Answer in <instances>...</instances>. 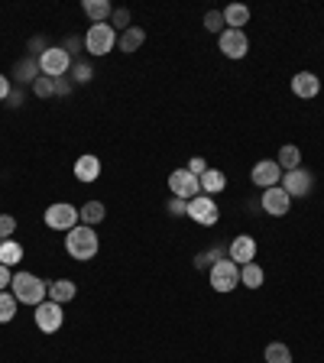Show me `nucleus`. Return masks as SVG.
Segmentation results:
<instances>
[{"label":"nucleus","mask_w":324,"mask_h":363,"mask_svg":"<svg viewBox=\"0 0 324 363\" xmlns=\"http://www.w3.org/2000/svg\"><path fill=\"white\" fill-rule=\"evenodd\" d=\"M10 292L17 296L20 305H43L46 298H49V282L33 276V272H13Z\"/></svg>","instance_id":"nucleus-1"},{"label":"nucleus","mask_w":324,"mask_h":363,"mask_svg":"<svg viewBox=\"0 0 324 363\" xmlns=\"http://www.w3.org/2000/svg\"><path fill=\"white\" fill-rule=\"evenodd\" d=\"M65 250H69L72 260L88 263V260H94V256H97V250H101V240H97L94 227L78 224V227H72L69 234H65Z\"/></svg>","instance_id":"nucleus-2"},{"label":"nucleus","mask_w":324,"mask_h":363,"mask_svg":"<svg viewBox=\"0 0 324 363\" xmlns=\"http://www.w3.org/2000/svg\"><path fill=\"white\" fill-rule=\"evenodd\" d=\"M208 279H211L214 292L227 296V292H234V289L240 286V266L234 260H217L211 270H208Z\"/></svg>","instance_id":"nucleus-3"},{"label":"nucleus","mask_w":324,"mask_h":363,"mask_svg":"<svg viewBox=\"0 0 324 363\" xmlns=\"http://www.w3.org/2000/svg\"><path fill=\"white\" fill-rule=\"evenodd\" d=\"M117 46V29L111 23H91L85 33V49L91 55H107Z\"/></svg>","instance_id":"nucleus-4"},{"label":"nucleus","mask_w":324,"mask_h":363,"mask_svg":"<svg viewBox=\"0 0 324 363\" xmlns=\"http://www.w3.org/2000/svg\"><path fill=\"white\" fill-rule=\"evenodd\" d=\"M78 224H81V218H78V208H75V204L55 202V204H49V208H46V227L65 230V234H69V230L78 227Z\"/></svg>","instance_id":"nucleus-5"},{"label":"nucleus","mask_w":324,"mask_h":363,"mask_svg":"<svg viewBox=\"0 0 324 363\" xmlns=\"http://www.w3.org/2000/svg\"><path fill=\"white\" fill-rule=\"evenodd\" d=\"M188 218L195 220V224H201V227H214L221 220V208L214 204L211 194H198V198L188 202Z\"/></svg>","instance_id":"nucleus-6"},{"label":"nucleus","mask_w":324,"mask_h":363,"mask_svg":"<svg viewBox=\"0 0 324 363\" xmlns=\"http://www.w3.org/2000/svg\"><path fill=\"white\" fill-rule=\"evenodd\" d=\"M39 68H43L46 78H62V75H69L72 72V55L62 49V46H49L46 55L39 59Z\"/></svg>","instance_id":"nucleus-7"},{"label":"nucleus","mask_w":324,"mask_h":363,"mask_svg":"<svg viewBox=\"0 0 324 363\" xmlns=\"http://www.w3.org/2000/svg\"><path fill=\"white\" fill-rule=\"evenodd\" d=\"M169 192H172V198L191 202V198H198V194H201V182H198V176H191L188 169H175L169 176Z\"/></svg>","instance_id":"nucleus-8"},{"label":"nucleus","mask_w":324,"mask_h":363,"mask_svg":"<svg viewBox=\"0 0 324 363\" xmlns=\"http://www.w3.org/2000/svg\"><path fill=\"white\" fill-rule=\"evenodd\" d=\"M36 328L43 331V334H55V331L65 324V312H62V305L55 302H43L36 305Z\"/></svg>","instance_id":"nucleus-9"},{"label":"nucleus","mask_w":324,"mask_h":363,"mask_svg":"<svg viewBox=\"0 0 324 363\" xmlns=\"http://www.w3.org/2000/svg\"><path fill=\"white\" fill-rule=\"evenodd\" d=\"M217 49H221L227 59H243L250 52V39L243 29H224V33L217 36Z\"/></svg>","instance_id":"nucleus-10"},{"label":"nucleus","mask_w":324,"mask_h":363,"mask_svg":"<svg viewBox=\"0 0 324 363\" xmlns=\"http://www.w3.org/2000/svg\"><path fill=\"white\" fill-rule=\"evenodd\" d=\"M259 208H263L266 214H273V218H285L289 208H292V198H289V192H285L282 185L266 188L263 198H259Z\"/></svg>","instance_id":"nucleus-11"},{"label":"nucleus","mask_w":324,"mask_h":363,"mask_svg":"<svg viewBox=\"0 0 324 363\" xmlns=\"http://www.w3.org/2000/svg\"><path fill=\"white\" fill-rule=\"evenodd\" d=\"M311 185H315V176L308 169L282 172V188L289 192V198H305V194H311Z\"/></svg>","instance_id":"nucleus-12"},{"label":"nucleus","mask_w":324,"mask_h":363,"mask_svg":"<svg viewBox=\"0 0 324 363\" xmlns=\"http://www.w3.org/2000/svg\"><path fill=\"white\" fill-rule=\"evenodd\" d=\"M250 182H253L256 188H276L282 182V169H279V162L276 159H263V162H256L253 172H250Z\"/></svg>","instance_id":"nucleus-13"},{"label":"nucleus","mask_w":324,"mask_h":363,"mask_svg":"<svg viewBox=\"0 0 324 363\" xmlns=\"http://www.w3.org/2000/svg\"><path fill=\"white\" fill-rule=\"evenodd\" d=\"M227 260H234L237 266H247V263L256 260V240L250 234H237L227 244Z\"/></svg>","instance_id":"nucleus-14"},{"label":"nucleus","mask_w":324,"mask_h":363,"mask_svg":"<svg viewBox=\"0 0 324 363\" xmlns=\"http://www.w3.org/2000/svg\"><path fill=\"white\" fill-rule=\"evenodd\" d=\"M292 94L302 98V101H311V98L321 94V78L315 72H299V75L292 78Z\"/></svg>","instance_id":"nucleus-15"},{"label":"nucleus","mask_w":324,"mask_h":363,"mask_svg":"<svg viewBox=\"0 0 324 363\" xmlns=\"http://www.w3.org/2000/svg\"><path fill=\"white\" fill-rule=\"evenodd\" d=\"M97 176H101V159H97L94 152L78 156V162H75V178H78V182L91 185V182H97Z\"/></svg>","instance_id":"nucleus-16"},{"label":"nucleus","mask_w":324,"mask_h":363,"mask_svg":"<svg viewBox=\"0 0 324 363\" xmlns=\"http://www.w3.org/2000/svg\"><path fill=\"white\" fill-rule=\"evenodd\" d=\"M43 75V68H39V59H29V55H26V59H20L17 65H13V78H17L20 85H33L36 78Z\"/></svg>","instance_id":"nucleus-17"},{"label":"nucleus","mask_w":324,"mask_h":363,"mask_svg":"<svg viewBox=\"0 0 324 363\" xmlns=\"http://www.w3.org/2000/svg\"><path fill=\"white\" fill-rule=\"evenodd\" d=\"M143 43H146V29H143V26H130V29H123V33L117 36L120 52H127V55H133V52H137Z\"/></svg>","instance_id":"nucleus-18"},{"label":"nucleus","mask_w":324,"mask_h":363,"mask_svg":"<svg viewBox=\"0 0 324 363\" xmlns=\"http://www.w3.org/2000/svg\"><path fill=\"white\" fill-rule=\"evenodd\" d=\"M75 296H78V286L72 282V279H55V282H49V302L65 305V302H72Z\"/></svg>","instance_id":"nucleus-19"},{"label":"nucleus","mask_w":324,"mask_h":363,"mask_svg":"<svg viewBox=\"0 0 324 363\" xmlns=\"http://www.w3.org/2000/svg\"><path fill=\"white\" fill-rule=\"evenodd\" d=\"M78 218H81V224L85 227H94V224H101L104 218H107V208H104V202H85L81 208H78Z\"/></svg>","instance_id":"nucleus-20"},{"label":"nucleus","mask_w":324,"mask_h":363,"mask_svg":"<svg viewBox=\"0 0 324 363\" xmlns=\"http://www.w3.org/2000/svg\"><path fill=\"white\" fill-rule=\"evenodd\" d=\"M81 10H85V17L91 20V23H111V13H114L107 0H85Z\"/></svg>","instance_id":"nucleus-21"},{"label":"nucleus","mask_w":324,"mask_h":363,"mask_svg":"<svg viewBox=\"0 0 324 363\" xmlns=\"http://www.w3.org/2000/svg\"><path fill=\"white\" fill-rule=\"evenodd\" d=\"M198 182H201V194H211V198L227 188V176H224L221 169H208L205 176L198 178Z\"/></svg>","instance_id":"nucleus-22"},{"label":"nucleus","mask_w":324,"mask_h":363,"mask_svg":"<svg viewBox=\"0 0 324 363\" xmlns=\"http://www.w3.org/2000/svg\"><path fill=\"white\" fill-rule=\"evenodd\" d=\"M224 23H227V29H243V26L250 23V7H243V4H231V7H224Z\"/></svg>","instance_id":"nucleus-23"},{"label":"nucleus","mask_w":324,"mask_h":363,"mask_svg":"<svg viewBox=\"0 0 324 363\" xmlns=\"http://www.w3.org/2000/svg\"><path fill=\"white\" fill-rule=\"evenodd\" d=\"M276 162H279L282 172H292V169H302V150L295 143H285L279 150V156H276Z\"/></svg>","instance_id":"nucleus-24"},{"label":"nucleus","mask_w":324,"mask_h":363,"mask_svg":"<svg viewBox=\"0 0 324 363\" xmlns=\"http://www.w3.org/2000/svg\"><path fill=\"white\" fill-rule=\"evenodd\" d=\"M263 279H266V272H263V266L259 263H247V266H240V286H247V289H259L263 286Z\"/></svg>","instance_id":"nucleus-25"},{"label":"nucleus","mask_w":324,"mask_h":363,"mask_svg":"<svg viewBox=\"0 0 324 363\" xmlns=\"http://www.w3.org/2000/svg\"><path fill=\"white\" fill-rule=\"evenodd\" d=\"M17 296H13V292H0V324H10V321L17 318Z\"/></svg>","instance_id":"nucleus-26"},{"label":"nucleus","mask_w":324,"mask_h":363,"mask_svg":"<svg viewBox=\"0 0 324 363\" xmlns=\"http://www.w3.org/2000/svg\"><path fill=\"white\" fill-rule=\"evenodd\" d=\"M266 363H292V350L289 344H282V341H273V344H266Z\"/></svg>","instance_id":"nucleus-27"},{"label":"nucleus","mask_w":324,"mask_h":363,"mask_svg":"<svg viewBox=\"0 0 324 363\" xmlns=\"http://www.w3.org/2000/svg\"><path fill=\"white\" fill-rule=\"evenodd\" d=\"M20 260H23V246H20L17 240H4V244H0V263H4V266H17Z\"/></svg>","instance_id":"nucleus-28"},{"label":"nucleus","mask_w":324,"mask_h":363,"mask_svg":"<svg viewBox=\"0 0 324 363\" xmlns=\"http://www.w3.org/2000/svg\"><path fill=\"white\" fill-rule=\"evenodd\" d=\"M72 85H88V81H91L94 78V68L88 65L85 59H78V62H72Z\"/></svg>","instance_id":"nucleus-29"},{"label":"nucleus","mask_w":324,"mask_h":363,"mask_svg":"<svg viewBox=\"0 0 324 363\" xmlns=\"http://www.w3.org/2000/svg\"><path fill=\"white\" fill-rule=\"evenodd\" d=\"M217 260H224V250H221V246H214V250H201V253L195 256V266H198V270H211Z\"/></svg>","instance_id":"nucleus-30"},{"label":"nucleus","mask_w":324,"mask_h":363,"mask_svg":"<svg viewBox=\"0 0 324 363\" xmlns=\"http://www.w3.org/2000/svg\"><path fill=\"white\" fill-rule=\"evenodd\" d=\"M205 29H208V33H217V36H221L224 29H227V23H224V13H221V10H208V13H205Z\"/></svg>","instance_id":"nucleus-31"},{"label":"nucleus","mask_w":324,"mask_h":363,"mask_svg":"<svg viewBox=\"0 0 324 363\" xmlns=\"http://www.w3.org/2000/svg\"><path fill=\"white\" fill-rule=\"evenodd\" d=\"M33 94H36V98H52V94H55V78L39 75L33 81Z\"/></svg>","instance_id":"nucleus-32"},{"label":"nucleus","mask_w":324,"mask_h":363,"mask_svg":"<svg viewBox=\"0 0 324 363\" xmlns=\"http://www.w3.org/2000/svg\"><path fill=\"white\" fill-rule=\"evenodd\" d=\"M111 26L114 29H120V33H123V29H130V26H133V17H130V10L127 7H117L111 13Z\"/></svg>","instance_id":"nucleus-33"},{"label":"nucleus","mask_w":324,"mask_h":363,"mask_svg":"<svg viewBox=\"0 0 324 363\" xmlns=\"http://www.w3.org/2000/svg\"><path fill=\"white\" fill-rule=\"evenodd\" d=\"M62 49L72 55V62H78V55H81V49H85V36H65Z\"/></svg>","instance_id":"nucleus-34"},{"label":"nucleus","mask_w":324,"mask_h":363,"mask_svg":"<svg viewBox=\"0 0 324 363\" xmlns=\"http://www.w3.org/2000/svg\"><path fill=\"white\" fill-rule=\"evenodd\" d=\"M13 234H17V218L0 214V240H13Z\"/></svg>","instance_id":"nucleus-35"},{"label":"nucleus","mask_w":324,"mask_h":363,"mask_svg":"<svg viewBox=\"0 0 324 363\" xmlns=\"http://www.w3.org/2000/svg\"><path fill=\"white\" fill-rule=\"evenodd\" d=\"M26 49H29V59H43L49 43H46V36H33V39L26 43Z\"/></svg>","instance_id":"nucleus-36"},{"label":"nucleus","mask_w":324,"mask_h":363,"mask_svg":"<svg viewBox=\"0 0 324 363\" xmlns=\"http://www.w3.org/2000/svg\"><path fill=\"white\" fill-rule=\"evenodd\" d=\"M166 211H169L172 218H188V202H182V198H172V202L166 204Z\"/></svg>","instance_id":"nucleus-37"},{"label":"nucleus","mask_w":324,"mask_h":363,"mask_svg":"<svg viewBox=\"0 0 324 363\" xmlns=\"http://www.w3.org/2000/svg\"><path fill=\"white\" fill-rule=\"evenodd\" d=\"M208 169H211V166H208V162H205V159H201V156H195V159L188 162V172H191V176H198V178L205 176V172H208Z\"/></svg>","instance_id":"nucleus-38"},{"label":"nucleus","mask_w":324,"mask_h":363,"mask_svg":"<svg viewBox=\"0 0 324 363\" xmlns=\"http://www.w3.org/2000/svg\"><path fill=\"white\" fill-rule=\"evenodd\" d=\"M23 101H26V94H23V88H13V91H10V98H7V107H23Z\"/></svg>","instance_id":"nucleus-39"},{"label":"nucleus","mask_w":324,"mask_h":363,"mask_svg":"<svg viewBox=\"0 0 324 363\" xmlns=\"http://www.w3.org/2000/svg\"><path fill=\"white\" fill-rule=\"evenodd\" d=\"M72 78L69 75H62V78H55V94H62V98H65V94H72Z\"/></svg>","instance_id":"nucleus-40"},{"label":"nucleus","mask_w":324,"mask_h":363,"mask_svg":"<svg viewBox=\"0 0 324 363\" xmlns=\"http://www.w3.org/2000/svg\"><path fill=\"white\" fill-rule=\"evenodd\" d=\"M10 282H13V272H10V266H4V263H0V292H7Z\"/></svg>","instance_id":"nucleus-41"},{"label":"nucleus","mask_w":324,"mask_h":363,"mask_svg":"<svg viewBox=\"0 0 324 363\" xmlns=\"http://www.w3.org/2000/svg\"><path fill=\"white\" fill-rule=\"evenodd\" d=\"M10 91H13V81H10L7 75H0V101H7Z\"/></svg>","instance_id":"nucleus-42"},{"label":"nucleus","mask_w":324,"mask_h":363,"mask_svg":"<svg viewBox=\"0 0 324 363\" xmlns=\"http://www.w3.org/2000/svg\"><path fill=\"white\" fill-rule=\"evenodd\" d=\"M0 244H4V240H0Z\"/></svg>","instance_id":"nucleus-43"}]
</instances>
